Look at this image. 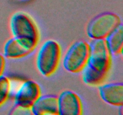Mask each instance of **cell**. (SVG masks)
I'll use <instances>...</instances> for the list:
<instances>
[{
  "instance_id": "1",
  "label": "cell",
  "mask_w": 123,
  "mask_h": 115,
  "mask_svg": "<svg viewBox=\"0 0 123 115\" xmlns=\"http://www.w3.org/2000/svg\"><path fill=\"white\" fill-rule=\"evenodd\" d=\"M61 56V47L57 41L48 40L43 42L36 56V67L38 72L44 77L52 75L57 69Z\"/></svg>"
},
{
  "instance_id": "2",
  "label": "cell",
  "mask_w": 123,
  "mask_h": 115,
  "mask_svg": "<svg viewBox=\"0 0 123 115\" xmlns=\"http://www.w3.org/2000/svg\"><path fill=\"white\" fill-rule=\"evenodd\" d=\"M10 28L12 36L26 40L36 45L39 40V32L36 23L28 14L18 12L12 16Z\"/></svg>"
},
{
  "instance_id": "3",
  "label": "cell",
  "mask_w": 123,
  "mask_h": 115,
  "mask_svg": "<svg viewBox=\"0 0 123 115\" xmlns=\"http://www.w3.org/2000/svg\"><path fill=\"white\" fill-rule=\"evenodd\" d=\"M121 23L117 14L105 12L96 16L88 23L86 34L92 40L105 39Z\"/></svg>"
},
{
  "instance_id": "4",
  "label": "cell",
  "mask_w": 123,
  "mask_h": 115,
  "mask_svg": "<svg viewBox=\"0 0 123 115\" xmlns=\"http://www.w3.org/2000/svg\"><path fill=\"white\" fill-rule=\"evenodd\" d=\"M88 57L89 43L83 40L77 41L66 51L62 60V65L67 71L79 73L87 63Z\"/></svg>"
},
{
  "instance_id": "5",
  "label": "cell",
  "mask_w": 123,
  "mask_h": 115,
  "mask_svg": "<svg viewBox=\"0 0 123 115\" xmlns=\"http://www.w3.org/2000/svg\"><path fill=\"white\" fill-rule=\"evenodd\" d=\"M86 64L98 71L108 74L111 65V54L105 39H95L90 42Z\"/></svg>"
},
{
  "instance_id": "6",
  "label": "cell",
  "mask_w": 123,
  "mask_h": 115,
  "mask_svg": "<svg viewBox=\"0 0 123 115\" xmlns=\"http://www.w3.org/2000/svg\"><path fill=\"white\" fill-rule=\"evenodd\" d=\"M40 95V87L36 81L25 80L16 89L14 93V104L31 107Z\"/></svg>"
},
{
  "instance_id": "7",
  "label": "cell",
  "mask_w": 123,
  "mask_h": 115,
  "mask_svg": "<svg viewBox=\"0 0 123 115\" xmlns=\"http://www.w3.org/2000/svg\"><path fill=\"white\" fill-rule=\"evenodd\" d=\"M58 115H82L81 99L75 92L64 91L58 97Z\"/></svg>"
},
{
  "instance_id": "8",
  "label": "cell",
  "mask_w": 123,
  "mask_h": 115,
  "mask_svg": "<svg viewBox=\"0 0 123 115\" xmlns=\"http://www.w3.org/2000/svg\"><path fill=\"white\" fill-rule=\"evenodd\" d=\"M36 46L26 40L12 37L5 43L3 55L8 59L20 58L31 53Z\"/></svg>"
},
{
  "instance_id": "9",
  "label": "cell",
  "mask_w": 123,
  "mask_h": 115,
  "mask_svg": "<svg viewBox=\"0 0 123 115\" xmlns=\"http://www.w3.org/2000/svg\"><path fill=\"white\" fill-rule=\"evenodd\" d=\"M98 92L102 100L109 105L121 107L123 104V85L122 83L112 82L102 84Z\"/></svg>"
},
{
  "instance_id": "10",
  "label": "cell",
  "mask_w": 123,
  "mask_h": 115,
  "mask_svg": "<svg viewBox=\"0 0 123 115\" xmlns=\"http://www.w3.org/2000/svg\"><path fill=\"white\" fill-rule=\"evenodd\" d=\"M34 115H58V97L54 95H40L31 107Z\"/></svg>"
},
{
  "instance_id": "11",
  "label": "cell",
  "mask_w": 123,
  "mask_h": 115,
  "mask_svg": "<svg viewBox=\"0 0 123 115\" xmlns=\"http://www.w3.org/2000/svg\"><path fill=\"white\" fill-rule=\"evenodd\" d=\"M107 47L111 54L118 55L121 54L123 48V28L122 23L105 38Z\"/></svg>"
},
{
  "instance_id": "12",
  "label": "cell",
  "mask_w": 123,
  "mask_h": 115,
  "mask_svg": "<svg viewBox=\"0 0 123 115\" xmlns=\"http://www.w3.org/2000/svg\"><path fill=\"white\" fill-rule=\"evenodd\" d=\"M81 71L83 81L88 86H100L103 84L107 76V74L98 71L87 64Z\"/></svg>"
},
{
  "instance_id": "13",
  "label": "cell",
  "mask_w": 123,
  "mask_h": 115,
  "mask_svg": "<svg viewBox=\"0 0 123 115\" xmlns=\"http://www.w3.org/2000/svg\"><path fill=\"white\" fill-rule=\"evenodd\" d=\"M11 92V81L9 78L6 75L0 76V107L3 105Z\"/></svg>"
},
{
  "instance_id": "14",
  "label": "cell",
  "mask_w": 123,
  "mask_h": 115,
  "mask_svg": "<svg viewBox=\"0 0 123 115\" xmlns=\"http://www.w3.org/2000/svg\"><path fill=\"white\" fill-rule=\"evenodd\" d=\"M8 115H34L30 107L15 104L11 109Z\"/></svg>"
},
{
  "instance_id": "15",
  "label": "cell",
  "mask_w": 123,
  "mask_h": 115,
  "mask_svg": "<svg viewBox=\"0 0 123 115\" xmlns=\"http://www.w3.org/2000/svg\"><path fill=\"white\" fill-rule=\"evenodd\" d=\"M6 66V59L3 55L0 53V76L3 74Z\"/></svg>"
}]
</instances>
